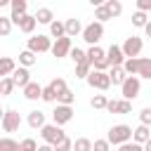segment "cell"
I'll use <instances>...</instances> for the list:
<instances>
[{
    "mask_svg": "<svg viewBox=\"0 0 151 151\" xmlns=\"http://www.w3.org/2000/svg\"><path fill=\"white\" fill-rule=\"evenodd\" d=\"M106 142H109V144H113V146H123V144L132 142V127H130V125H125V123L113 125V127L109 130V134H106Z\"/></svg>",
    "mask_w": 151,
    "mask_h": 151,
    "instance_id": "cell-1",
    "label": "cell"
},
{
    "mask_svg": "<svg viewBox=\"0 0 151 151\" xmlns=\"http://www.w3.org/2000/svg\"><path fill=\"white\" fill-rule=\"evenodd\" d=\"M26 50H28V52H33V54L38 57V54H42V52H50V50H52V40H50V35H42V33L31 35V38H28V42H26Z\"/></svg>",
    "mask_w": 151,
    "mask_h": 151,
    "instance_id": "cell-2",
    "label": "cell"
},
{
    "mask_svg": "<svg viewBox=\"0 0 151 151\" xmlns=\"http://www.w3.org/2000/svg\"><path fill=\"white\" fill-rule=\"evenodd\" d=\"M40 137H42V144L54 146L59 139H64V137H66V132H64L59 125H54V123H45V125L40 127Z\"/></svg>",
    "mask_w": 151,
    "mask_h": 151,
    "instance_id": "cell-3",
    "label": "cell"
},
{
    "mask_svg": "<svg viewBox=\"0 0 151 151\" xmlns=\"http://www.w3.org/2000/svg\"><path fill=\"white\" fill-rule=\"evenodd\" d=\"M120 92H123V99H125V101L137 99V97H139V92H142V80H139L137 76H127V78H125V83L120 85Z\"/></svg>",
    "mask_w": 151,
    "mask_h": 151,
    "instance_id": "cell-4",
    "label": "cell"
},
{
    "mask_svg": "<svg viewBox=\"0 0 151 151\" xmlns=\"http://www.w3.org/2000/svg\"><path fill=\"white\" fill-rule=\"evenodd\" d=\"M83 40L92 47V45H97L99 40H101V35H104V24H99V21H92V24H87V26H83Z\"/></svg>",
    "mask_w": 151,
    "mask_h": 151,
    "instance_id": "cell-5",
    "label": "cell"
},
{
    "mask_svg": "<svg viewBox=\"0 0 151 151\" xmlns=\"http://www.w3.org/2000/svg\"><path fill=\"white\" fill-rule=\"evenodd\" d=\"M142 47H144V40H142L139 35H130V38H125V42L120 45L125 59H137L139 52H142Z\"/></svg>",
    "mask_w": 151,
    "mask_h": 151,
    "instance_id": "cell-6",
    "label": "cell"
},
{
    "mask_svg": "<svg viewBox=\"0 0 151 151\" xmlns=\"http://www.w3.org/2000/svg\"><path fill=\"white\" fill-rule=\"evenodd\" d=\"M85 80H87V85H90L92 90H99V92H106V90L111 87L109 73H104V71H90V76H87Z\"/></svg>",
    "mask_w": 151,
    "mask_h": 151,
    "instance_id": "cell-7",
    "label": "cell"
},
{
    "mask_svg": "<svg viewBox=\"0 0 151 151\" xmlns=\"http://www.w3.org/2000/svg\"><path fill=\"white\" fill-rule=\"evenodd\" d=\"M0 127H2V132H17V130L21 127V116H19V111L5 109V116H2V120H0Z\"/></svg>",
    "mask_w": 151,
    "mask_h": 151,
    "instance_id": "cell-8",
    "label": "cell"
},
{
    "mask_svg": "<svg viewBox=\"0 0 151 151\" xmlns=\"http://www.w3.org/2000/svg\"><path fill=\"white\" fill-rule=\"evenodd\" d=\"M9 9H12V14H9L12 26H19L21 17L28 14V12H26V9H28V2H26V0H9Z\"/></svg>",
    "mask_w": 151,
    "mask_h": 151,
    "instance_id": "cell-9",
    "label": "cell"
},
{
    "mask_svg": "<svg viewBox=\"0 0 151 151\" xmlns=\"http://www.w3.org/2000/svg\"><path fill=\"white\" fill-rule=\"evenodd\" d=\"M71 118H73V106H61V104H57L54 106V111H52V120H54V125H66V123H71Z\"/></svg>",
    "mask_w": 151,
    "mask_h": 151,
    "instance_id": "cell-10",
    "label": "cell"
},
{
    "mask_svg": "<svg viewBox=\"0 0 151 151\" xmlns=\"http://www.w3.org/2000/svg\"><path fill=\"white\" fill-rule=\"evenodd\" d=\"M71 38H59V40H54L52 42V54L57 57V59H64V57H68V52H71Z\"/></svg>",
    "mask_w": 151,
    "mask_h": 151,
    "instance_id": "cell-11",
    "label": "cell"
},
{
    "mask_svg": "<svg viewBox=\"0 0 151 151\" xmlns=\"http://www.w3.org/2000/svg\"><path fill=\"white\" fill-rule=\"evenodd\" d=\"M106 111H109V113H130V111H132V101L109 99V101H106Z\"/></svg>",
    "mask_w": 151,
    "mask_h": 151,
    "instance_id": "cell-12",
    "label": "cell"
},
{
    "mask_svg": "<svg viewBox=\"0 0 151 151\" xmlns=\"http://www.w3.org/2000/svg\"><path fill=\"white\" fill-rule=\"evenodd\" d=\"M106 61H109V66H123L125 57H123L120 45H111V47L106 50Z\"/></svg>",
    "mask_w": 151,
    "mask_h": 151,
    "instance_id": "cell-13",
    "label": "cell"
},
{
    "mask_svg": "<svg viewBox=\"0 0 151 151\" xmlns=\"http://www.w3.org/2000/svg\"><path fill=\"white\" fill-rule=\"evenodd\" d=\"M85 59H87V64H90V66H94V64H99L101 59H106V52H104L99 45H92V47H87V50H85Z\"/></svg>",
    "mask_w": 151,
    "mask_h": 151,
    "instance_id": "cell-14",
    "label": "cell"
},
{
    "mask_svg": "<svg viewBox=\"0 0 151 151\" xmlns=\"http://www.w3.org/2000/svg\"><path fill=\"white\" fill-rule=\"evenodd\" d=\"M9 78L14 80V85H17V87H21V90H24V87H26V85L31 83V71H28V68H21V66H19V68H14V73H12Z\"/></svg>",
    "mask_w": 151,
    "mask_h": 151,
    "instance_id": "cell-15",
    "label": "cell"
},
{
    "mask_svg": "<svg viewBox=\"0 0 151 151\" xmlns=\"http://www.w3.org/2000/svg\"><path fill=\"white\" fill-rule=\"evenodd\" d=\"M149 139H151V127H146V125H137V127L132 130V142H134V144H142V146H144Z\"/></svg>",
    "mask_w": 151,
    "mask_h": 151,
    "instance_id": "cell-16",
    "label": "cell"
},
{
    "mask_svg": "<svg viewBox=\"0 0 151 151\" xmlns=\"http://www.w3.org/2000/svg\"><path fill=\"white\" fill-rule=\"evenodd\" d=\"M64 31H66V38H76L83 33V24L80 19H66L64 21Z\"/></svg>",
    "mask_w": 151,
    "mask_h": 151,
    "instance_id": "cell-17",
    "label": "cell"
},
{
    "mask_svg": "<svg viewBox=\"0 0 151 151\" xmlns=\"http://www.w3.org/2000/svg\"><path fill=\"white\" fill-rule=\"evenodd\" d=\"M14 68H17V61L12 57H0V80L2 78H9L14 73Z\"/></svg>",
    "mask_w": 151,
    "mask_h": 151,
    "instance_id": "cell-18",
    "label": "cell"
},
{
    "mask_svg": "<svg viewBox=\"0 0 151 151\" xmlns=\"http://www.w3.org/2000/svg\"><path fill=\"white\" fill-rule=\"evenodd\" d=\"M35 26H38V21H35V17H33V14H24V17H21V21H19V31H21V33H26V35H31V33L35 31Z\"/></svg>",
    "mask_w": 151,
    "mask_h": 151,
    "instance_id": "cell-19",
    "label": "cell"
},
{
    "mask_svg": "<svg viewBox=\"0 0 151 151\" xmlns=\"http://www.w3.org/2000/svg\"><path fill=\"white\" fill-rule=\"evenodd\" d=\"M24 97H26L28 101H38V99L42 97V87H40L38 83H33V80H31V83L24 87Z\"/></svg>",
    "mask_w": 151,
    "mask_h": 151,
    "instance_id": "cell-20",
    "label": "cell"
},
{
    "mask_svg": "<svg viewBox=\"0 0 151 151\" xmlns=\"http://www.w3.org/2000/svg\"><path fill=\"white\" fill-rule=\"evenodd\" d=\"M26 123H28V127H33V130H40L42 125H45V113L42 111H28V118H26Z\"/></svg>",
    "mask_w": 151,
    "mask_h": 151,
    "instance_id": "cell-21",
    "label": "cell"
},
{
    "mask_svg": "<svg viewBox=\"0 0 151 151\" xmlns=\"http://www.w3.org/2000/svg\"><path fill=\"white\" fill-rule=\"evenodd\" d=\"M106 73H109V80H111V85H118V87H120V85L125 83V78H127V76H125V71H123L120 66H111Z\"/></svg>",
    "mask_w": 151,
    "mask_h": 151,
    "instance_id": "cell-22",
    "label": "cell"
},
{
    "mask_svg": "<svg viewBox=\"0 0 151 151\" xmlns=\"http://www.w3.org/2000/svg\"><path fill=\"white\" fill-rule=\"evenodd\" d=\"M33 17H35V21H38V24H47V26L54 21V14H52V9H50V7H38V12H35Z\"/></svg>",
    "mask_w": 151,
    "mask_h": 151,
    "instance_id": "cell-23",
    "label": "cell"
},
{
    "mask_svg": "<svg viewBox=\"0 0 151 151\" xmlns=\"http://www.w3.org/2000/svg\"><path fill=\"white\" fill-rule=\"evenodd\" d=\"M35 61H38V57H35L33 52H28V50H21V52H19V66H21V68H31Z\"/></svg>",
    "mask_w": 151,
    "mask_h": 151,
    "instance_id": "cell-24",
    "label": "cell"
},
{
    "mask_svg": "<svg viewBox=\"0 0 151 151\" xmlns=\"http://www.w3.org/2000/svg\"><path fill=\"white\" fill-rule=\"evenodd\" d=\"M137 78H146V80H151V59H149V57H139V71H137Z\"/></svg>",
    "mask_w": 151,
    "mask_h": 151,
    "instance_id": "cell-25",
    "label": "cell"
},
{
    "mask_svg": "<svg viewBox=\"0 0 151 151\" xmlns=\"http://www.w3.org/2000/svg\"><path fill=\"white\" fill-rule=\"evenodd\" d=\"M104 7L109 9L111 19H113V17H120V14H123V2H120V0H106V2H104Z\"/></svg>",
    "mask_w": 151,
    "mask_h": 151,
    "instance_id": "cell-26",
    "label": "cell"
},
{
    "mask_svg": "<svg viewBox=\"0 0 151 151\" xmlns=\"http://www.w3.org/2000/svg\"><path fill=\"white\" fill-rule=\"evenodd\" d=\"M50 35L54 38V40H59V38H66V31H64V21H52L50 24Z\"/></svg>",
    "mask_w": 151,
    "mask_h": 151,
    "instance_id": "cell-27",
    "label": "cell"
},
{
    "mask_svg": "<svg viewBox=\"0 0 151 151\" xmlns=\"http://www.w3.org/2000/svg\"><path fill=\"white\" fill-rule=\"evenodd\" d=\"M120 68L125 71V76H137V71H139V57L137 59H125Z\"/></svg>",
    "mask_w": 151,
    "mask_h": 151,
    "instance_id": "cell-28",
    "label": "cell"
},
{
    "mask_svg": "<svg viewBox=\"0 0 151 151\" xmlns=\"http://www.w3.org/2000/svg\"><path fill=\"white\" fill-rule=\"evenodd\" d=\"M73 101H76V92H73V90H68V87L57 97V104H61V106H71Z\"/></svg>",
    "mask_w": 151,
    "mask_h": 151,
    "instance_id": "cell-29",
    "label": "cell"
},
{
    "mask_svg": "<svg viewBox=\"0 0 151 151\" xmlns=\"http://www.w3.org/2000/svg\"><path fill=\"white\" fill-rule=\"evenodd\" d=\"M14 87H17V85H14L12 78H2V80H0V97H9V94L14 92Z\"/></svg>",
    "mask_w": 151,
    "mask_h": 151,
    "instance_id": "cell-30",
    "label": "cell"
},
{
    "mask_svg": "<svg viewBox=\"0 0 151 151\" xmlns=\"http://www.w3.org/2000/svg\"><path fill=\"white\" fill-rule=\"evenodd\" d=\"M0 151H19V142L12 137H0Z\"/></svg>",
    "mask_w": 151,
    "mask_h": 151,
    "instance_id": "cell-31",
    "label": "cell"
},
{
    "mask_svg": "<svg viewBox=\"0 0 151 151\" xmlns=\"http://www.w3.org/2000/svg\"><path fill=\"white\" fill-rule=\"evenodd\" d=\"M73 151H92V139L78 137V139L73 142Z\"/></svg>",
    "mask_w": 151,
    "mask_h": 151,
    "instance_id": "cell-32",
    "label": "cell"
},
{
    "mask_svg": "<svg viewBox=\"0 0 151 151\" xmlns=\"http://www.w3.org/2000/svg\"><path fill=\"white\" fill-rule=\"evenodd\" d=\"M109 19H111V14H109V9L104 7V2H101L99 7H94V21L104 24V21H109Z\"/></svg>",
    "mask_w": 151,
    "mask_h": 151,
    "instance_id": "cell-33",
    "label": "cell"
},
{
    "mask_svg": "<svg viewBox=\"0 0 151 151\" xmlns=\"http://www.w3.org/2000/svg\"><path fill=\"white\" fill-rule=\"evenodd\" d=\"M50 87H52V90H54V94L59 97L68 85H66V80H64V78H52V80H50Z\"/></svg>",
    "mask_w": 151,
    "mask_h": 151,
    "instance_id": "cell-34",
    "label": "cell"
},
{
    "mask_svg": "<svg viewBox=\"0 0 151 151\" xmlns=\"http://www.w3.org/2000/svg\"><path fill=\"white\" fill-rule=\"evenodd\" d=\"M106 101H109V97H106V94H94V97L90 99V106L101 111V109H106Z\"/></svg>",
    "mask_w": 151,
    "mask_h": 151,
    "instance_id": "cell-35",
    "label": "cell"
},
{
    "mask_svg": "<svg viewBox=\"0 0 151 151\" xmlns=\"http://www.w3.org/2000/svg\"><path fill=\"white\" fill-rule=\"evenodd\" d=\"M19 151H38V142L33 137H26L19 142Z\"/></svg>",
    "mask_w": 151,
    "mask_h": 151,
    "instance_id": "cell-36",
    "label": "cell"
},
{
    "mask_svg": "<svg viewBox=\"0 0 151 151\" xmlns=\"http://www.w3.org/2000/svg\"><path fill=\"white\" fill-rule=\"evenodd\" d=\"M146 21H149V14H144V12H134V14H132V26L144 28V26H146Z\"/></svg>",
    "mask_w": 151,
    "mask_h": 151,
    "instance_id": "cell-37",
    "label": "cell"
},
{
    "mask_svg": "<svg viewBox=\"0 0 151 151\" xmlns=\"http://www.w3.org/2000/svg\"><path fill=\"white\" fill-rule=\"evenodd\" d=\"M90 71H92V66L87 64V61H83V64H76V78H87L90 76Z\"/></svg>",
    "mask_w": 151,
    "mask_h": 151,
    "instance_id": "cell-38",
    "label": "cell"
},
{
    "mask_svg": "<svg viewBox=\"0 0 151 151\" xmlns=\"http://www.w3.org/2000/svg\"><path fill=\"white\" fill-rule=\"evenodd\" d=\"M54 151H73V139L71 137H64L54 144Z\"/></svg>",
    "mask_w": 151,
    "mask_h": 151,
    "instance_id": "cell-39",
    "label": "cell"
},
{
    "mask_svg": "<svg viewBox=\"0 0 151 151\" xmlns=\"http://www.w3.org/2000/svg\"><path fill=\"white\" fill-rule=\"evenodd\" d=\"M68 57H71L76 64H83V61H87V59H85V50H80V47H71Z\"/></svg>",
    "mask_w": 151,
    "mask_h": 151,
    "instance_id": "cell-40",
    "label": "cell"
},
{
    "mask_svg": "<svg viewBox=\"0 0 151 151\" xmlns=\"http://www.w3.org/2000/svg\"><path fill=\"white\" fill-rule=\"evenodd\" d=\"M139 125L151 127V106H144V109L139 111Z\"/></svg>",
    "mask_w": 151,
    "mask_h": 151,
    "instance_id": "cell-41",
    "label": "cell"
},
{
    "mask_svg": "<svg viewBox=\"0 0 151 151\" xmlns=\"http://www.w3.org/2000/svg\"><path fill=\"white\" fill-rule=\"evenodd\" d=\"M12 33V21H9V17H0V35L5 38V35H9Z\"/></svg>",
    "mask_w": 151,
    "mask_h": 151,
    "instance_id": "cell-42",
    "label": "cell"
},
{
    "mask_svg": "<svg viewBox=\"0 0 151 151\" xmlns=\"http://www.w3.org/2000/svg\"><path fill=\"white\" fill-rule=\"evenodd\" d=\"M42 101H47V104H54L57 101V94H54V90L47 85V87H42V97H40Z\"/></svg>",
    "mask_w": 151,
    "mask_h": 151,
    "instance_id": "cell-43",
    "label": "cell"
},
{
    "mask_svg": "<svg viewBox=\"0 0 151 151\" xmlns=\"http://www.w3.org/2000/svg\"><path fill=\"white\" fill-rule=\"evenodd\" d=\"M92 151H111V144L106 139H94L92 142Z\"/></svg>",
    "mask_w": 151,
    "mask_h": 151,
    "instance_id": "cell-44",
    "label": "cell"
},
{
    "mask_svg": "<svg viewBox=\"0 0 151 151\" xmlns=\"http://www.w3.org/2000/svg\"><path fill=\"white\" fill-rule=\"evenodd\" d=\"M118 151H144V146L142 144H134V142H127V144L118 146Z\"/></svg>",
    "mask_w": 151,
    "mask_h": 151,
    "instance_id": "cell-45",
    "label": "cell"
},
{
    "mask_svg": "<svg viewBox=\"0 0 151 151\" xmlns=\"http://www.w3.org/2000/svg\"><path fill=\"white\" fill-rule=\"evenodd\" d=\"M137 12H151V0H137Z\"/></svg>",
    "mask_w": 151,
    "mask_h": 151,
    "instance_id": "cell-46",
    "label": "cell"
},
{
    "mask_svg": "<svg viewBox=\"0 0 151 151\" xmlns=\"http://www.w3.org/2000/svg\"><path fill=\"white\" fill-rule=\"evenodd\" d=\"M38 151H54V146H50V144H38Z\"/></svg>",
    "mask_w": 151,
    "mask_h": 151,
    "instance_id": "cell-47",
    "label": "cell"
},
{
    "mask_svg": "<svg viewBox=\"0 0 151 151\" xmlns=\"http://www.w3.org/2000/svg\"><path fill=\"white\" fill-rule=\"evenodd\" d=\"M144 33H146V38H151V19L146 21V26H144Z\"/></svg>",
    "mask_w": 151,
    "mask_h": 151,
    "instance_id": "cell-48",
    "label": "cell"
},
{
    "mask_svg": "<svg viewBox=\"0 0 151 151\" xmlns=\"http://www.w3.org/2000/svg\"><path fill=\"white\" fill-rule=\"evenodd\" d=\"M144 151H151V139H149V142L144 144Z\"/></svg>",
    "mask_w": 151,
    "mask_h": 151,
    "instance_id": "cell-49",
    "label": "cell"
},
{
    "mask_svg": "<svg viewBox=\"0 0 151 151\" xmlns=\"http://www.w3.org/2000/svg\"><path fill=\"white\" fill-rule=\"evenodd\" d=\"M9 5V0H0V7H7Z\"/></svg>",
    "mask_w": 151,
    "mask_h": 151,
    "instance_id": "cell-50",
    "label": "cell"
},
{
    "mask_svg": "<svg viewBox=\"0 0 151 151\" xmlns=\"http://www.w3.org/2000/svg\"><path fill=\"white\" fill-rule=\"evenodd\" d=\"M2 116H5V109H2V104H0V120H2Z\"/></svg>",
    "mask_w": 151,
    "mask_h": 151,
    "instance_id": "cell-51",
    "label": "cell"
},
{
    "mask_svg": "<svg viewBox=\"0 0 151 151\" xmlns=\"http://www.w3.org/2000/svg\"><path fill=\"white\" fill-rule=\"evenodd\" d=\"M116 151H118V149H116Z\"/></svg>",
    "mask_w": 151,
    "mask_h": 151,
    "instance_id": "cell-52",
    "label": "cell"
}]
</instances>
